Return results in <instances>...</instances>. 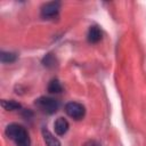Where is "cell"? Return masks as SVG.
Segmentation results:
<instances>
[{
    "mask_svg": "<svg viewBox=\"0 0 146 146\" xmlns=\"http://www.w3.org/2000/svg\"><path fill=\"white\" fill-rule=\"evenodd\" d=\"M42 137H43V140H44L47 146H60L59 140L46 128L42 129Z\"/></svg>",
    "mask_w": 146,
    "mask_h": 146,
    "instance_id": "52a82bcc",
    "label": "cell"
},
{
    "mask_svg": "<svg viewBox=\"0 0 146 146\" xmlns=\"http://www.w3.org/2000/svg\"><path fill=\"white\" fill-rule=\"evenodd\" d=\"M17 56L16 54L14 52H9V51H1L0 54V60L1 63L3 64H10V63H14L16 60Z\"/></svg>",
    "mask_w": 146,
    "mask_h": 146,
    "instance_id": "ba28073f",
    "label": "cell"
},
{
    "mask_svg": "<svg viewBox=\"0 0 146 146\" xmlns=\"http://www.w3.org/2000/svg\"><path fill=\"white\" fill-rule=\"evenodd\" d=\"M83 146H102L99 143H97V141H95V140H89V141H87Z\"/></svg>",
    "mask_w": 146,
    "mask_h": 146,
    "instance_id": "7c38bea8",
    "label": "cell"
},
{
    "mask_svg": "<svg viewBox=\"0 0 146 146\" xmlns=\"http://www.w3.org/2000/svg\"><path fill=\"white\" fill-rule=\"evenodd\" d=\"M5 133L9 139L15 143L16 146H31V139L27 130L18 123L8 124L6 127Z\"/></svg>",
    "mask_w": 146,
    "mask_h": 146,
    "instance_id": "6da1fadb",
    "label": "cell"
},
{
    "mask_svg": "<svg viewBox=\"0 0 146 146\" xmlns=\"http://www.w3.org/2000/svg\"><path fill=\"white\" fill-rule=\"evenodd\" d=\"M68 128H70V124H68L67 120L64 119V117H58V119L55 121V123H54L55 132H56L58 136H64V135L67 132Z\"/></svg>",
    "mask_w": 146,
    "mask_h": 146,
    "instance_id": "5b68a950",
    "label": "cell"
},
{
    "mask_svg": "<svg viewBox=\"0 0 146 146\" xmlns=\"http://www.w3.org/2000/svg\"><path fill=\"white\" fill-rule=\"evenodd\" d=\"M55 57L51 55V54H47L44 57H43V59H42V64L44 65V66H47V67H52V66H55Z\"/></svg>",
    "mask_w": 146,
    "mask_h": 146,
    "instance_id": "8fae6325",
    "label": "cell"
},
{
    "mask_svg": "<svg viewBox=\"0 0 146 146\" xmlns=\"http://www.w3.org/2000/svg\"><path fill=\"white\" fill-rule=\"evenodd\" d=\"M60 9V3L58 1H51V2H47L41 7V16L43 18H54L58 15Z\"/></svg>",
    "mask_w": 146,
    "mask_h": 146,
    "instance_id": "277c9868",
    "label": "cell"
},
{
    "mask_svg": "<svg viewBox=\"0 0 146 146\" xmlns=\"http://www.w3.org/2000/svg\"><path fill=\"white\" fill-rule=\"evenodd\" d=\"M62 84H60V82L57 80V79H52L50 82H49V84H48V91L49 92H52V94H58V92H60L62 91Z\"/></svg>",
    "mask_w": 146,
    "mask_h": 146,
    "instance_id": "30bf717a",
    "label": "cell"
},
{
    "mask_svg": "<svg viewBox=\"0 0 146 146\" xmlns=\"http://www.w3.org/2000/svg\"><path fill=\"white\" fill-rule=\"evenodd\" d=\"M65 112L70 117L74 119V120H81L86 114L84 106L80 103H76V102L67 103L65 105Z\"/></svg>",
    "mask_w": 146,
    "mask_h": 146,
    "instance_id": "3957f363",
    "label": "cell"
},
{
    "mask_svg": "<svg viewBox=\"0 0 146 146\" xmlns=\"http://www.w3.org/2000/svg\"><path fill=\"white\" fill-rule=\"evenodd\" d=\"M1 106L6 110V111H15L21 108V104L15 102V100H7V99H2L1 100Z\"/></svg>",
    "mask_w": 146,
    "mask_h": 146,
    "instance_id": "9c48e42d",
    "label": "cell"
},
{
    "mask_svg": "<svg viewBox=\"0 0 146 146\" xmlns=\"http://www.w3.org/2000/svg\"><path fill=\"white\" fill-rule=\"evenodd\" d=\"M34 104L43 113H47V114H54V113H56L57 110H58V107H59L58 100H56L55 98H51V97H46V96H42V97L35 99Z\"/></svg>",
    "mask_w": 146,
    "mask_h": 146,
    "instance_id": "7a4b0ae2",
    "label": "cell"
},
{
    "mask_svg": "<svg viewBox=\"0 0 146 146\" xmlns=\"http://www.w3.org/2000/svg\"><path fill=\"white\" fill-rule=\"evenodd\" d=\"M87 39L90 43H97L100 41L102 39V31L98 26L94 25V26H90L89 31H88V35H87Z\"/></svg>",
    "mask_w": 146,
    "mask_h": 146,
    "instance_id": "8992f818",
    "label": "cell"
}]
</instances>
